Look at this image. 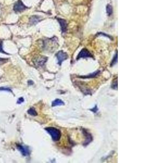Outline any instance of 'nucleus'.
Returning <instances> with one entry per match:
<instances>
[{"mask_svg": "<svg viewBox=\"0 0 145 163\" xmlns=\"http://www.w3.org/2000/svg\"><path fill=\"white\" fill-rule=\"evenodd\" d=\"M45 130L48 132L54 141L59 140L61 137V132L58 129L54 127H47L45 128Z\"/></svg>", "mask_w": 145, "mask_h": 163, "instance_id": "1", "label": "nucleus"}, {"mask_svg": "<svg viewBox=\"0 0 145 163\" xmlns=\"http://www.w3.org/2000/svg\"><path fill=\"white\" fill-rule=\"evenodd\" d=\"M58 60V64L59 65H61V63H63L66 59H67L68 58V55L64 52H63V51H60L55 54Z\"/></svg>", "mask_w": 145, "mask_h": 163, "instance_id": "2", "label": "nucleus"}, {"mask_svg": "<svg viewBox=\"0 0 145 163\" xmlns=\"http://www.w3.org/2000/svg\"><path fill=\"white\" fill-rule=\"evenodd\" d=\"M93 55L89 51L86 49V48H83L81 50V51L79 53L77 56V59L80 58H92Z\"/></svg>", "mask_w": 145, "mask_h": 163, "instance_id": "3", "label": "nucleus"}, {"mask_svg": "<svg viewBox=\"0 0 145 163\" xmlns=\"http://www.w3.org/2000/svg\"><path fill=\"white\" fill-rule=\"evenodd\" d=\"M27 7L21 0H19L18 2L15 3L14 6V10L16 12H21L25 10Z\"/></svg>", "mask_w": 145, "mask_h": 163, "instance_id": "4", "label": "nucleus"}, {"mask_svg": "<svg viewBox=\"0 0 145 163\" xmlns=\"http://www.w3.org/2000/svg\"><path fill=\"white\" fill-rule=\"evenodd\" d=\"M47 60V57H45L44 56L38 57L34 60L35 64L38 66H43L45 64V63L46 62Z\"/></svg>", "mask_w": 145, "mask_h": 163, "instance_id": "5", "label": "nucleus"}, {"mask_svg": "<svg viewBox=\"0 0 145 163\" xmlns=\"http://www.w3.org/2000/svg\"><path fill=\"white\" fill-rule=\"evenodd\" d=\"M17 149L21 152L23 156H28L30 154V151H29L28 147L25 146L18 145L17 146Z\"/></svg>", "mask_w": 145, "mask_h": 163, "instance_id": "6", "label": "nucleus"}, {"mask_svg": "<svg viewBox=\"0 0 145 163\" xmlns=\"http://www.w3.org/2000/svg\"><path fill=\"white\" fill-rule=\"evenodd\" d=\"M58 21L59 24H60V27H61V31H62L63 33L65 32L67 30V24L66 21L65 20L62 19H58Z\"/></svg>", "mask_w": 145, "mask_h": 163, "instance_id": "7", "label": "nucleus"}, {"mask_svg": "<svg viewBox=\"0 0 145 163\" xmlns=\"http://www.w3.org/2000/svg\"><path fill=\"white\" fill-rule=\"evenodd\" d=\"M40 20V18L37 16H32L29 20V22L31 25H35L39 22Z\"/></svg>", "mask_w": 145, "mask_h": 163, "instance_id": "8", "label": "nucleus"}, {"mask_svg": "<svg viewBox=\"0 0 145 163\" xmlns=\"http://www.w3.org/2000/svg\"><path fill=\"white\" fill-rule=\"evenodd\" d=\"M64 104V103L63 101H61L60 99H56L54 101L52 102V107H56L59 106V105H62Z\"/></svg>", "mask_w": 145, "mask_h": 163, "instance_id": "9", "label": "nucleus"}, {"mask_svg": "<svg viewBox=\"0 0 145 163\" xmlns=\"http://www.w3.org/2000/svg\"><path fill=\"white\" fill-rule=\"evenodd\" d=\"M99 71H96L95 72H93L92 73H91L89 75H87V76H79V77L80 78H93L96 76L99 73Z\"/></svg>", "mask_w": 145, "mask_h": 163, "instance_id": "10", "label": "nucleus"}, {"mask_svg": "<svg viewBox=\"0 0 145 163\" xmlns=\"http://www.w3.org/2000/svg\"><path fill=\"white\" fill-rule=\"evenodd\" d=\"M106 13L109 16L111 15L112 13V6L110 5H108L106 6Z\"/></svg>", "mask_w": 145, "mask_h": 163, "instance_id": "11", "label": "nucleus"}, {"mask_svg": "<svg viewBox=\"0 0 145 163\" xmlns=\"http://www.w3.org/2000/svg\"><path fill=\"white\" fill-rule=\"evenodd\" d=\"M28 113L29 115H32V116L37 115V111H36L34 108H31L28 111Z\"/></svg>", "mask_w": 145, "mask_h": 163, "instance_id": "12", "label": "nucleus"}, {"mask_svg": "<svg viewBox=\"0 0 145 163\" xmlns=\"http://www.w3.org/2000/svg\"><path fill=\"white\" fill-rule=\"evenodd\" d=\"M118 62V53H116V55H115V56L114 57V59H113L112 61V64H111V65L112 66V65H115L116 63Z\"/></svg>", "mask_w": 145, "mask_h": 163, "instance_id": "13", "label": "nucleus"}, {"mask_svg": "<svg viewBox=\"0 0 145 163\" xmlns=\"http://www.w3.org/2000/svg\"><path fill=\"white\" fill-rule=\"evenodd\" d=\"M0 91H6L8 92H12V91L11 89H10L8 88H5V87H1L0 88Z\"/></svg>", "mask_w": 145, "mask_h": 163, "instance_id": "14", "label": "nucleus"}, {"mask_svg": "<svg viewBox=\"0 0 145 163\" xmlns=\"http://www.w3.org/2000/svg\"><path fill=\"white\" fill-rule=\"evenodd\" d=\"M112 88L114 89H118V79H116V82H115H115L112 83Z\"/></svg>", "mask_w": 145, "mask_h": 163, "instance_id": "15", "label": "nucleus"}, {"mask_svg": "<svg viewBox=\"0 0 145 163\" xmlns=\"http://www.w3.org/2000/svg\"><path fill=\"white\" fill-rule=\"evenodd\" d=\"M23 102H24V99H23V98H22V97H20V98H19L18 99L17 103H18V104H21V103H22Z\"/></svg>", "mask_w": 145, "mask_h": 163, "instance_id": "16", "label": "nucleus"}, {"mask_svg": "<svg viewBox=\"0 0 145 163\" xmlns=\"http://www.w3.org/2000/svg\"><path fill=\"white\" fill-rule=\"evenodd\" d=\"M0 52L3 53H5V52H4L2 48V42L0 41Z\"/></svg>", "mask_w": 145, "mask_h": 163, "instance_id": "17", "label": "nucleus"}, {"mask_svg": "<svg viewBox=\"0 0 145 163\" xmlns=\"http://www.w3.org/2000/svg\"><path fill=\"white\" fill-rule=\"evenodd\" d=\"M90 110H91V111H92V112H93V113H96V112L97 111H98V108H97V105H95V107L94 108H93L91 109Z\"/></svg>", "mask_w": 145, "mask_h": 163, "instance_id": "18", "label": "nucleus"}]
</instances>
